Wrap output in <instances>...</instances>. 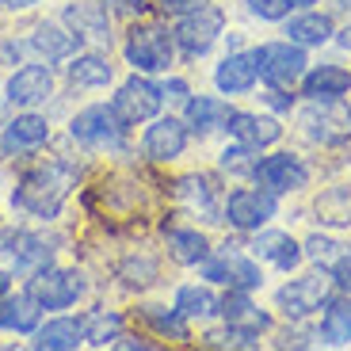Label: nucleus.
Masks as SVG:
<instances>
[{"instance_id":"1","label":"nucleus","mask_w":351,"mask_h":351,"mask_svg":"<svg viewBox=\"0 0 351 351\" xmlns=\"http://www.w3.org/2000/svg\"><path fill=\"white\" fill-rule=\"evenodd\" d=\"M73 187V168L62 160H50V165H38L19 180V187L12 191V202L19 210L35 214V218H58L65 195Z\"/></svg>"},{"instance_id":"2","label":"nucleus","mask_w":351,"mask_h":351,"mask_svg":"<svg viewBox=\"0 0 351 351\" xmlns=\"http://www.w3.org/2000/svg\"><path fill=\"white\" fill-rule=\"evenodd\" d=\"M176 58V35L160 23H134L126 38V62L138 73H168Z\"/></svg>"},{"instance_id":"3","label":"nucleus","mask_w":351,"mask_h":351,"mask_svg":"<svg viewBox=\"0 0 351 351\" xmlns=\"http://www.w3.org/2000/svg\"><path fill=\"white\" fill-rule=\"evenodd\" d=\"M298 126L317 145H343L351 141V107L336 99H309L298 114Z\"/></svg>"},{"instance_id":"4","label":"nucleus","mask_w":351,"mask_h":351,"mask_svg":"<svg viewBox=\"0 0 351 351\" xmlns=\"http://www.w3.org/2000/svg\"><path fill=\"white\" fill-rule=\"evenodd\" d=\"M328 294H332V279H328V271L321 267V271H309V275H302V279H290L287 287H279L275 306H279L290 321H302V317L317 313L321 306H328Z\"/></svg>"},{"instance_id":"5","label":"nucleus","mask_w":351,"mask_h":351,"mask_svg":"<svg viewBox=\"0 0 351 351\" xmlns=\"http://www.w3.org/2000/svg\"><path fill=\"white\" fill-rule=\"evenodd\" d=\"M123 130H126V123L114 114V107H104V104L84 107L69 123V134L80 145H88V149H119L123 145Z\"/></svg>"},{"instance_id":"6","label":"nucleus","mask_w":351,"mask_h":351,"mask_svg":"<svg viewBox=\"0 0 351 351\" xmlns=\"http://www.w3.org/2000/svg\"><path fill=\"white\" fill-rule=\"evenodd\" d=\"M256 65H260V77L271 88H294L306 77V50L298 43H263L256 50Z\"/></svg>"},{"instance_id":"7","label":"nucleus","mask_w":351,"mask_h":351,"mask_svg":"<svg viewBox=\"0 0 351 351\" xmlns=\"http://www.w3.org/2000/svg\"><path fill=\"white\" fill-rule=\"evenodd\" d=\"M221 27H226V16H221V8H214V4H202L199 12H187V16H180V27H176V46L187 53V58H202V53H210V46L218 43Z\"/></svg>"},{"instance_id":"8","label":"nucleus","mask_w":351,"mask_h":351,"mask_svg":"<svg viewBox=\"0 0 351 351\" xmlns=\"http://www.w3.org/2000/svg\"><path fill=\"white\" fill-rule=\"evenodd\" d=\"M275 210H279V202H275V195L267 187H237V191H229L221 214H226V221L233 229L252 233V229L267 226L275 218Z\"/></svg>"},{"instance_id":"9","label":"nucleus","mask_w":351,"mask_h":351,"mask_svg":"<svg viewBox=\"0 0 351 351\" xmlns=\"http://www.w3.org/2000/svg\"><path fill=\"white\" fill-rule=\"evenodd\" d=\"M202 275H206L210 282H229V287H237V290L263 287L260 263L248 260V256L241 252V248H233V245H226L214 256H206V260H202Z\"/></svg>"},{"instance_id":"10","label":"nucleus","mask_w":351,"mask_h":351,"mask_svg":"<svg viewBox=\"0 0 351 351\" xmlns=\"http://www.w3.org/2000/svg\"><path fill=\"white\" fill-rule=\"evenodd\" d=\"M160 104H165V88L153 84L149 77H130L111 99L114 114H119L126 126H138V123H145V119H153V114L160 111Z\"/></svg>"},{"instance_id":"11","label":"nucleus","mask_w":351,"mask_h":351,"mask_svg":"<svg viewBox=\"0 0 351 351\" xmlns=\"http://www.w3.org/2000/svg\"><path fill=\"white\" fill-rule=\"evenodd\" d=\"M31 294L38 298L43 309H69L84 294V279L77 271H62V267H43L31 279Z\"/></svg>"},{"instance_id":"12","label":"nucleus","mask_w":351,"mask_h":351,"mask_svg":"<svg viewBox=\"0 0 351 351\" xmlns=\"http://www.w3.org/2000/svg\"><path fill=\"white\" fill-rule=\"evenodd\" d=\"M252 180L260 187H267L271 195H287V191H298V187L309 184V168L298 157H290V153H271V157H263L256 165Z\"/></svg>"},{"instance_id":"13","label":"nucleus","mask_w":351,"mask_h":351,"mask_svg":"<svg viewBox=\"0 0 351 351\" xmlns=\"http://www.w3.org/2000/svg\"><path fill=\"white\" fill-rule=\"evenodd\" d=\"M53 96V73L46 65H23L8 80V104L12 107H38Z\"/></svg>"},{"instance_id":"14","label":"nucleus","mask_w":351,"mask_h":351,"mask_svg":"<svg viewBox=\"0 0 351 351\" xmlns=\"http://www.w3.org/2000/svg\"><path fill=\"white\" fill-rule=\"evenodd\" d=\"M141 149H145L149 160H176L187 149V123H180L172 114H168V119H157V123L145 130V138H141Z\"/></svg>"},{"instance_id":"15","label":"nucleus","mask_w":351,"mask_h":351,"mask_svg":"<svg viewBox=\"0 0 351 351\" xmlns=\"http://www.w3.org/2000/svg\"><path fill=\"white\" fill-rule=\"evenodd\" d=\"M0 248L8 260H16L19 271H43L50 263V248H46L43 237L27 233V229H4L0 233Z\"/></svg>"},{"instance_id":"16","label":"nucleus","mask_w":351,"mask_h":351,"mask_svg":"<svg viewBox=\"0 0 351 351\" xmlns=\"http://www.w3.org/2000/svg\"><path fill=\"white\" fill-rule=\"evenodd\" d=\"M221 317H226L229 328H237V332H248V336H260L271 328V317L263 313V309H256V302L248 298V290H229L226 302H221Z\"/></svg>"},{"instance_id":"17","label":"nucleus","mask_w":351,"mask_h":351,"mask_svg":"<svg viewBox=\"0 0 351 351\" xmlns=\"http://www.w3.org/2000/svg\"><path fill=\"white\" fill-rule=\"evenodd\" d=\"M50 141V123L43 114H16L8 126H4V138H0V149L4 153H31L38 145Z\"/></svg>"},{"instance_id":"18","label":"nucleus","mask_w":351,"mask_h":351,"mask_svg":"<svg viewBox=\"0 0 351 351\" xmlns=\"http://www.w3.org/2000/svg\"><path fill=\"white\" fill-rule=\"evenodd\" d=\"M256 77H260V65H256V53H229L226 62L214 69V84L226 96H245L256 88Z\"/></svg>"},{"instance_id":"19","label":"nucleus","mask_w":351,"mask_h":351,"mask_svg":"<svg viewBox=\"0 0 351 351\" xmlns=\"http://www.w3.org/2000/svg\"><path fill=\"white\" fill-rule=\"evenodd\" d=\"M226 130L233 134L237 141L252 145V149L275 145V141L282 138V126L275 123V119H267V114H252V111H233L229 114V123H226Z\"/></svg>"},{"instance_id":"20","label":"nucleus","mask_w":351,"mask_h":351,"mask_svg":"<svg viewBox=\"0 0 351 351\" xmlns=\"http://www.w3.org/2000/svg\"><path fill=\"white\" fill-rule=\"evenodd\" d=\"M252 252L260 256V260H271L279 271H290V267H298V263L306 260V248L290 237V233H279V229H267V233L256 229Z\"/></svg>"},{"instance_id":"21","label":"nucleus","mask_w":351,"mask_h":351,"mask_svg":"<svg viewBox=\"0 0 351 351\" xmlns=\"http://www.w3.org/2000/svg\"><path fill=\"white\" fill-rule=\"evenodd\" d=\"M38 313H43V306H38V298L27 290V294H4L0 298V328L4 332H35L38 328Z\"/></svg>"},{"instance_id":"22","label":"nucleus","mask_w":351,"mask_h":351,"mask_svg":"<svg viewBox=\"0 0 351 351\" xmlns=\"http://www.w3.org/2000/svg\"><path fill=\"white\" fill-rule=\"evenodd\" d=\"M176 199L184 202L191 214L206 221H218V191L206 176H184L180 184H176Z\"/></svg>"},{"instance_id":"23","label":"nucleus","mask_w":351,"mask_h":351,"mask_svg":"<svg viewBox=\"0 0 351 351\" xmlns=\"http://www.w3.org/2000/svg\"><path fill=\"white\" fill-rule=\"evenodd\" d=\"M84 340V321H73V317H53L43 328H35V348L38 351H73Z\"/></svg>"},{"instance_id":"24","label":"nucleus","mask_w":351,"mask_h":351,"mask_svg":"<svg viewBox=\"0 0 351 351\" xmlns=\"http://www.w3.org/2000/svg\"><path fill=\"white\" fill-rule=\"evenodd\" d=\"M65 19L77 31L80 38H92V43H111V27H107V12L92 0H77L65 8Z\"/></svg>"},{"instance_id":"25","label":"nucleus","mask_w":351,"mask_h":351,"mask_svg":"<svg viewBox=\"0 0 351 351\" xmlns=\"http://www.w3.org/2000/svg\"><path fill=\"white\" fill-rule=\"evenodd\" d=\"M31 46L43 53L46 62H65V58H73V50L80 46V35L77 31H65V27H58V23H38L35 35H31Z\"/></svg>"},{"instance_id":"26","label":"nucleus","mask_w":351,"mask_h":351,"mask_svg":"<svg viewBox=\"0 0 351 351\" xmlns=\"http://www.w3.org/2000/svg\"><path fill=\"white\" fill-rule=\"evenodd\" d=\"M229 104L218 96H191L187 99V126L195 134H214L229 123Z\"/></svg>"},{"instance_id":"27","label":"nucleus","mask_w":351,"mask_h":351,"mask_svg":"<svg viewBox=\"0 0 351 351\" xmlns=\"http://www.w3.org/2000/svg\"><path fill=\"white\" fill-rule=\"evenodd\" d=\"M302 88H306L309 99H336L351 88V73L340 65H317L302 77Z\"/></svg>"},{"instance_id":"28","label":"nucleus","mask_w":351,"mask_h":351,"mask_svg":"<svg viewBox=\"0 0 351 351\" xmlns=\"http://www.w3.org/2000/svg\"><path fill=\"white\" fill-rule=\"evenodd\" d=\"M111 77H114V69L104 53H77L69 62V80L77 88H104V84H111Z\"/></svg>"},{"instance_id":"29","label":"nucleus","mask_w":351,"mask_h":351,"mask_svg":"<svg viewBox=\"0 0 351 351\" xmlns=\"http://www.w3.org/2000/svg\"><path fill=\"white\" fill-rule=\"evenodd\" d=\"M287 35L298 46H321L332 38V19L325 12H306V16H294L287 23Z\"/></svg>"},{"instance_id":"30","label":"nucleus","mask_w":351,"mask_h":351,"mask_svg":"<svg viewBox=\"0 0 351 351\" xmlns=\"http://www.w3.org/2000/svg\"><path fill=\"white\" fill-rule=\"evenodd\" d=\"M176 309L187 317V321H210L221 313V302L214 298V290L206 287H180L176 290Z\"/></svg>"},{"instance_id":"31","label":"nucleus","mask_w":351,"mask_h":351,"mask_svg":"<svg viewBox=\"0 0 351 351\" xmlns=\"http://www.w3.org/2000/svg\"><path fill=\"white\" fill-rule=\"evenodd\" d=\"M168 248L180 263H202L210 256V245L199 229H168Z\"/></svg>"},{"instance_id":"32","label":"nucleus","mask_w":351,"mask_h":351,"mask_svg":"<svg viewBox=\"0 0 351 351\" xmlns=\"http://www.w3.org/2000/svg\"><path fill=\"white\" fill-rule=\"evenodd\" d=\"M321 336H325V343H351V298H340L325 309Z\"/></svg>"},{"instance_id":"33","label":"nucleus","mask_w":351,"mask_h":351,"mask_svg":"<svg viewBox=\"0 0 351 351\" xmlns=\"http://www.w3.org/2000/svg\"><path fill=\"white\" fill-rule=\"evenodd\" d=\"M119 328H123V317H119V313L92 309V313L84 317V340L96 343V348H107V343L119 340Z\"/></svg>"},{"instance_id":"34","label":"nucleus","mask_w":351,"mask_h":351,"mask_svg":"<svg viewBox=\"0 0 351 351\" xmlns=\"http://www.w3.org/2000/svg\"><path fill=\"white\" fill-rule=\"evenodd\" d=\"M302 248H306V256L317 263V267H325V271L332 275V267L343 260V252H348L351 245H340V241H332V237H321V233H313V237H309Z\"/></svg>"},{"instance_id":"35","label":"nucleus","mask_w":351,"mask_h":351,"mask_svg":"<svg viewBox=\"0 0 351 351\" xmlns=\"http://www.w3.org/2000/svg\"><path fill=\"white\" fill-rule=\"evenodd\" d=\"M145 321L157 328L160 336H172V340H187V317L180 309H165V306H145Z\"/></svg>"},{"instance_id":"36","label":"nucleus","mask_w":351,"mask_h":351,"mask_svg":"<svg viewBox=\"0 0 351 351\" xmlns=\"http://www.w3.org/2000/svg\"><path fill=\"white\" fill-rule=\"evenodd\" d=\"M256 153H260V149H252V145L237 141L233 149L221 153V168H226V172H237V176H241V172L252 176V172H256V165H260V157H256Z\"/></svg>"},{"instance_id":"37","label":"nucleus","mask_w":351,"mask_h":351,"mask_svg":"<svg viewBox=\"0 0 351 351\" xmlns=\"http://www.w3.org/2000/svg\"><path fill=\"white\" fill-rule=\"evenodd\" d=\"M123 279H126V287H149L157 279V263L149 256H130L123 263Z\"/></svg>"},{"instance_id":"38","label":"nucleus","mask_w":351,"mask_h":351,"mask_svg":"<svg viewBox=\"0 0 351 351\" xmlns=\"http://www.w3.org/2000/svg\"><path fill=\"white\" fill-rule=\"evenodd\" d=\"M294 8V4H290V0H248V12H252V16H260V19H287V12Z\"/></svg>"},{"instance_id":"39","label":"nucleus","mask_w":351,"mask_h":351,"mask_svg":"<svg viewBox=\"0 0 351 351\" xmlns=\"http://www.w3.org/2000/svg\"><path fill=\"white\" fill-rule=\"evenodd\" d=\"M202 4H210V0H157V8L165 16H187V12H199Z\"/></svg>"},{"instance_id":"40","label":"nucleus","mask_w":351,"mask_h":351,"mask_svg":"<svg viewBox=\"0 0 351 351\" xmlns=\"http://www.w3.org/2000/svg\"><path fill=\"white\" fill-rule=\"evenodd\" d=\"M332 275H336V282H340V287H343V290H348V294H351V248H348V252H343V260H340V263H336V267H332Z\"/></svg>"},{"instance_id":"41","label":"nucleus","mask_w":351,"mask_h":351,"mask_svg":"<svg viewBox=\"0 0 351 351\" xmlns=\"http://www.w3.org/2000/svg\"><path fill=\"white\" fill-rule=\"evenodd\" d=\"M168 92H172V99H187V84H184V80H168L165 96H168Z\"/></svg>"},{"instance_id":"42","label":"nucleus","mask_w":351,"mask_h":351,"mask_svg":"<svg viewBox=\"0 0 351 351\" xmlns=\"http://www.w3.org/2000/svg\"><path fill=\"white\" fill-rule=\"evenodd\" d=\"M8 290H12V275L4 271V267H0V298H4V294H8Z\"/></svg>"},{"instance_id":"43","label":"nucleus","mask_w":351,"mask_h":351,"mask_svg":"<svg viewBox=\"0 0 351 351\" xmlns=\"http://www.w3.org/2000/svg\"><path fill=\"white\" fill-rule=\"evenodd\" d=\"M336 43H340V46H343V50H351V23H348V27H343L340 35H336Z\"/></svg>"},{"instance_id":"44","label":"nucleus","mask_w":351,"mask_h":351,"mask_svg":"<svg viewBox=\"0 0 351 351\" xmlns=\"http://www.w3.org/2000/svg\"><path fill=\"white\" fill-rule=\"evenodd\" d=\"M31 4H38V0H8V8H31Z\"/></svg>"},{"instance_id":"45","label":"nucleus","mask_w":351,"mask_h":351,"mask_svg":"<svg viewBox=\"0 0 351 351\" xmlns=\"http://www.w3.org/2000/svg\"><path fill=\"white\" fill-rule=\"evenodd\" d=\"M294 8H309V4H317V0H290Z\"/></svg>"},{"instance_id":"46","label":"nucleus","mask_w":351,"mask_h":351,"mask_svg":"<svg viewBox=\"0 0 351 351\" xmlns=\"http://www.w3.org/2000/svg\"><path fill=\"white\" fill-rule=\"evenodd\" d=\"M340 8H343V12H351V0H340Z\"/></svg>"}]
</instances>
